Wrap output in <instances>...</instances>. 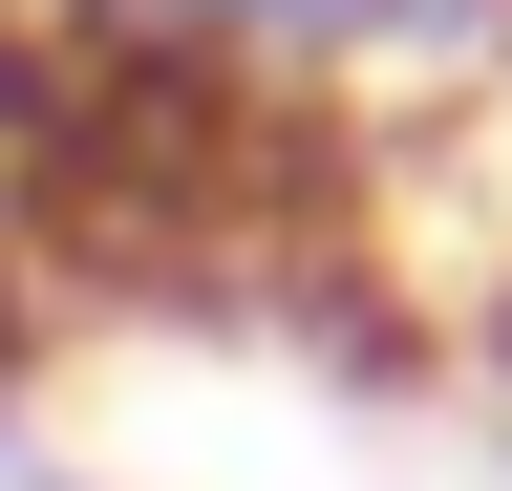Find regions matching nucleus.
Listing matches in <instances>:
<instances>
[{
    "mask_svg": "<svg viewBox=\"0 0 512 491\" xmlns=\"http://www.w3.org/2000/svg\"><path fill=\"white\" fill-rule=\"evenodd\" d=\"M107 86L235 107V129H320V107H448L512 65V0H43Z\"/></svg>",
    "mask_w": 512,
    "mask_h": 491,
    "instance_id": "nucleus-1",
    "label": "nucleus"
},
{
    "mask_svg": "<svg viewBox=\"0 0 512 491\" xmlns=\"http://www.w3.org/2000/svg\"><path fill=\"white\" fill-rule=\"evenodd\" d=\"M0 491H107V470H64L43 427H0Z\"/></svg>",
    "mask_w": 512,
    "mask_h": 491,
    "instance_id": "nucleus-2",
    "label": "nucleus"
}]
</instances>
